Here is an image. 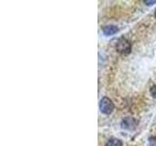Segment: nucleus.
<instances>
[{
    "mask_svg": "<svg viewBox=\"0 0 156 146\" xmlns=\"http://www.w3.org/2000/svg\"><path fill=\"white\" fill-rule=\"evenodd\" d=\"M116 50L122 55H128L131 52V43L125 38H120L117 42Z\"/></svg>",
    "mask_w": 156,
    "mask_h": 146,
    "instance_id": "2",
    "label": "nucleus"
},
{
    "mask_svg": "<svg viewBox=\"0 0 156 146\" xmlns=\"http://www.w3.org/2000/svg\"><path fill=\"white\" fill-rule=\"evenodd\" d=\"M148 146H156V137L151 136L148 139Z\"/></svg>",
    "mask_w": 156,
    "mask_h": 146,
    "instance_id": "6",
    "label": "nucleus"
},
{
    "mask_svg": "<svg viewBox=\"0 0 156 146\" xmlns=\"http://www.w3.org/2000/svg\"><path fill=\"white\" fill-rule=\"evenodd\" d=\"M144 3H146V5H152L153 3H156V0H154V1H144Z\"/></svg>",
    "mask_w": 156,
    "mask_h": 146,
    "instance_id": "8",
    "label": "nucleus"
},
{
    "mask_svg": "<svg viewBox=\"0 0 156 146\" xmlns=\"http://www.w3.org/2000/svg\"><path fill=\"white\" fill-rule=\"evenodd\" d=\"M105 146H122V141L117 138H111L107 141Z\"/></svg>",
    "mask_w": 156,
    "mask_h": 146,
    "instance_id": "5",
    "label": "nucleus"
},
{
    "mask_svg": "<svg viewBox=\"0 0 156 146\" xmlns=\"http://www.w3.org/2000/svg\"><path fill=\"white\" fill-rule=\"evenodd\" d=\"M150 94H151V96H152L153 97H155V99H156V86H154V87L151 88Z\"/></svg>",
    "mask_w": 156,
    "mask_h": 146,
    "instance_id": "7",
    "label": "nucleus"
},
{
    "mask_svg": "<svg viewBox=\"0 0 156 146\" xmlns=\"http://www.w3.org/2000/svg\"><path fill=\"white\" fill-rule=\"evenodd\" d=\"M100 109L104 114H110L114 109V104L111 101V99L105 96L100 101Z\"/></svg>",
    "mask_w": 156,
    "mask_h": 146,
    "instance_id": "1",
    "label": "nucleus"
},
{
    "mask_svg": "<svg viewBox=\"0 0 156 146\" xmlns=\"http://www.w3.org/2000/svg\"><path fill=\"white\" fill-rule=\"evenodd\" d=\"M136 125H138V122L134 118H132V117H127V118H125L122 121V124H121L122 128L127 129V130H133L136 128Z\"/></svg>",
    "mask_w": 156,
    "mask_h": 146,
    "instance_id": "3",
    "label": "nucleus"
},
{
    "mask_svg": "<svg viewBox=\"0 0 156 146\" xmlns=\"http://www.w3.org/2000/svg\"><path fill=\"white\" fill-rule=\"evenodd\" d=\"M154 15H155V18H156V10H155V14Z\"/></svg>",
    "mask_w": 156,
    "mask_h": 146,
    "instance_id": "9",
    "label": "nucleus"
},
{
    "mask_svg": "<svg viewBox=\"0 0 156 146\" xmlns=\"http://www.w3.org/2000/svg\"><path fill=\"white\" fill-rule=\"evenodd\" d=\"M102 32H104L105 35H112V34H115L118 32V28L115 26H106L102 28Z\"/></svg>",
    "mask_w": 156,
    "mask_h": 146,
    "instance_id": "4",
    "label": "nucleus"
}]
</instances>
